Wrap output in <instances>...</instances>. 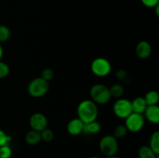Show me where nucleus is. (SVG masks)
Here are the masks:
<instances>
[{
    "mask_svg": "<svg viewBox=\"0 0 159 158\" xmlns=\"http://www.w3.org/2000/svg\"><path fill=\"white\" fill-rule=\"evenodd\" d=\"M78 118L84 123L96 120L99 114L97 105L93 100H83L79 104L77 108Z\"/></svg>",
    "mask_w": 159,
    "mask_h": 158,
    "instance_id": "f257e3e1",
    "label": "nucleus"
},
{
    "mask_svg": "<svg viewBox=\"0 0 159 158\" xmlns=\"http://www.w3.org/2000/svg\"><path fill=\"white\" fill-rule=\"evenodd\" d=\"M90 96L96 104L104 105L110 102L111 95L110 88L103 84H96L90 89Z\"/></svg>",
    "mask_w": 159,
    "mask_h": 158,
    "instance_id": "f03ea898",
    "label": "nucleus"
},
{
    "mask_svg": "<svg viewBox=\"0 0 159 158\" xmlns=\"http://www.w3.org/2000/svg\"><path fill=\"white\" fill-rule=\"evenodd\" d=\"M49 90V82L41 77L33 79L27 86V91L30 96L34 98H40L48 93Z\"/></svg>",
    "mask_w": 159,
    "mask_h": 158,
    "instance_id": "7ed1b4c3",
    "label": "nucleus"
},
{
    "mask_svg": "<svg viewBox=\"0 0 159 158\" xmlns=\"http://www.w3.org/2000/svg\"><path fill=\"white\" fill-rule=\"evenodd\" d=\"M99 149L102 154L106 156H114L119 149L117 139L112 135L103 136L99 141Z\"/></svg>",
    "mask_w": 159,
    "mask_h": 158,
    "instance_id": "20e7f679",
    "label": "nucleus"
},
{
    "mask_svg": "<svg viewBox=\"0 0 159 158\" xmlns=\"http://www.w3.org/2000/svg\"><path fill=\"white\" fill-rule=\"evenodd\" d=\"M111 70V64L104 57H97L91 64L92 72L98 77H106L110 74Z\"/></svg>",
    "mask_w": 159,
    "mask_h": 158,
    "instance_id": "39448f33",
    "label": "nucleus"
},
{
    "mask_svg": "<svg viewBox=\"0 0 159 158\" xmlns=\"http://www.w3.org/2000/svg\"><path fill=\"white\" fill-rule=\"evenodd\" d=\"M113 110L116 117L125 119L127 116L133 112L131 102L128 99L120 98L113 105Z\"/></svg>",
    "mask_w": 159,
    "mask_h": 158,
    "instance_id": "423d86ee",
    "label": "nucleus"
},
{
    "mask_svg": "<svg viewBox=\"0 0 159 158\" xmlns=\"http://www.w3.org/2000/svg\"><path fill=\"white\" fill-rule=\"evenodd\" d=\"M144 125V118L142 114L132 112L125 119V126L128 131L138 133L143 129Z\"/></svg>",
    "mask_w": 159,
    "mask_h": 158,
    "instance_id": "0eeeda50",
    "label": "nucleus"
},
{
    "mask_svg": "<svg viewBox=\"0 0 159 158\" xmlns=\"http://www.w3.org/2000/svg\"><path fill=\"white\" fill-rule=\"evenodd\" d=\"M29 122L31 129L36 131L41 132L48 127V119L43 113H34L30 118Z\"/></svg>",
    "mask_w": 159,
    "mask_h": 158,
    "instance_id": "6e6552de",
    "label": "nucleus"
},
{
    "mask_svg": "<svg viewBox=\"0 0 159 158\" xmlns=\"http://www.w3.org/2000/svg\"><path fill=\"white\" fill-rule=\"evenodd\" d=\"M84 122L79 118H75L68 122L67 125L68 133L71 136H78L83 133Z\"/></svg>",
    "mask_w": 159,
    "mask_h": 158,
    "instance_id": "1a4fd4ad",
    "label": "nucleus"
},
{
    "mask_svg": "<svg viewBox=\"0 0 159 158\" xmlns=\"http://www.w3.org/2000/svg\"><path fill=\"white\" fill-rule=\"evenodd\" d=\"M144 114V117L150 122L154 124L159 123V107L158 105H148Z\"/></svg>",
    "mask_w": 159,
    "mask_h": 158,
    "instance_id": "9d476101",
    "label": "nucleus"
},
{
    "mask_svg": "<svg viewBox=\"0 0 159 158\" xmlns=\"http://www.w3.org/2000/svg\"><path fill=\"white\" fill-rule=\"evenodd\" d=\"M136 54L138 57L146 59L152 54V46L150 43L145 40L140 41L136 46Z\"/></svg>",
    "mask_w": 159,
    "mask_h": 158,
    "instance_id": "9b49d317",
    "label": "nucleus"
},
{
    "mask_svg": "<svg viewBox=\"0 0 159 158\" xmlns=\"http://www.w3.org/2000/svg\"><path fill=\"white\" fill-rule=\"evenodd\" d=\"M131 106L133 112L143 114L148 105L144 97H137L131 102Z\"/></svg>",
    "mask_w": 159,
    "mask_h": 158,
    "instance_id": "f8f14e48",
    "label": "nucleus"
},
{
    "mask_svg": "<svg viewBox=\"0 0 159 158\" xmlns=\"http://www.w3.org/2000/svg\"><path fill=\"white\" fill-rule=\"evenodd\" d=\"M25 140L26 143L29 145L34 146L38 144L41 141V135L40 132L36 131V130L31 129L30 131L28 132L25 136Z\"/></svg>",
    "mask_w": 159,
    "mask_h": 158,
    "instance_id": "ddd939ff",
    "label": "nucleus"
},
{
    "mask_svg": "<svg viewBox=\"0 0 159 158\" xmlns=\"http://www.w3.org/2000/svg\"><path fill=\"white\" fill-rule=\"evenodd\" d=\"M100 130V123L98 122L96 120L84 124L83 133H85V134H96V133H99Z\"/></svg>",
    "mask_w": 159,
    "mask_h": 158,
    "instance_id": "4468645a",
    "label": "nucleus"
},
{
    "mask_svg": "<svg viewBox=\"0 0 159 158\" xmlns=\"http://www.w3.org/2000/svg\"><path fill=\"white\" fill-rule=\"evenodd\" d=\"M147 105H158L159 102V94L156 91H149L144 97Z\"/></svg>",
    "mask_w": 159,
    "mask_h": 158,
    "instance_id": "2eb2a0df",
    "label": "nucleus"
},
{
    "mask_svg": "<svg viewBox=\"0 0 159 158\" xmlns=\"http://www.w3.org/2000/svg\"><path fill=\"white\" fill-rule=\"evenodd\" d=\"M139 158H156L157 155L148 146H142L138 150Z\"/></svg>",
    "mask_w": 159,
    "mask_h": 158,
    "instance_id": "dca6fc26",
    "label": "nucleus"
},
{
    "mask_svg": "<svg viewBox=\"0 0 159 158\" xmlns=\"http://www.w3.org/2000/svg\"><path fill=\"white\" fill-rule=\"evenodd\" d=\"M148 147L157 155H159V132L156 131L152 133L150 138V142H149Z\"/></svg>",
    "mask_w": 159,
    "mask_h": 158,
    "instance_id": "f3484780",
    "label": "nucleus"
},
{
    "mask_svg": "<svg viewBox=\"0 0 159 158\" xmlns=\"http://www.w3.org/2000/svg\"><path fill=\"white\" fill-rule=\"evenodd\" d=\"M110 93L111 98L113 97L120 99V97H122L124 93V86L120 84H115V85H112L111 88H110Z\"/></svg>",
    "mask_w": 159,
    "mask_h": 158,
    "instance_id": "a211bd4d",
    "label": "nucleus"
},
{
    "mask_svg": "<svg viewBox=\"0 0 159 158\" xmlns=\"http://www.w3.org/2000/svg\"><path fill=\"white\" fill-rule=\"evenodd\" d=\"M11 32L9 27L4 25H0V43L6 42L10 38Z\"/></svg>",
    "mask_w": 159,
    "mask_h": 158,
    "instance_id": "6ab92c4d",
    "label": "nucleus"
},
{
    "mask_svg": "<svg viewBox=\"0 0 159 158\" xmlns=\"http://www.w3.org/2000/svg\"><path fill=\"white\" fill-rule=\"evenodd\" d=\"M40 135H41V139H43L45 142H51L54 137V132L51 129H48V127L40 132Z\"/></svg>",
    "mask_w": 159,
    "mask_h": 158,
    "instance_id": "aec40b11",
    "label": "nucleus"
},
{
    "mask_svg": "<svg viewBox=\"0 0 159 158\" xmlns=\"http://www.w3.org/2000/svg\"><path fill=\"white\" fill-rule=\"evenodd\" d=\"M128 129H127V127L125 126V125H120L115 129L114 133H113V136L117 138H123L124 136H127V133H128Z\"/></svg>",
    "mask_w": 159,
    "mask_h": 158,
    "instance_id": "412c9836",
    "label": "nucleus"
},
{
    "mask_svg": "<svg viewBox=\"0 0 159 158\" xmlns=\"http://www.w3.org/2000/svg\"><path fill=\"white\" fill-rule=\"evenodd\" d=\"M54 77V71L51 68H44L40 73V77L49 82Z\"/></svg>",
    "mask_w": 159,
    "mask_h": 158,
    "instance_id": "4be33fe9",
    "label": "nucleus"
},
{
    "mask_svg": "<svg viewBox=\"0 0 159 158\" xmlns=\"http://www.w3.org/2000/svg\"><path fill=\"white\" fill-rule=\"evenodd\" d=\"M11 156L12 150L7 144L0 147V158H10Z\"/></svg>",
    "mask_w": 159,
    "mask_h": 158,
    "instance_id": "5701e85b",
    "label": "nucleus"
},
{
    "mask_svg": "<svg viewBox=\"0 0 159 158\" xmlns=\"http://www.w3.org/2000/svg\"><path fill=\"white\" fill-rule=\"evenodd\" d=\"M9 74V67L5 62L0 60V79L4 78Z\"/></svg>",
    "mask_w": 159,
    "mask_h": 158,
    "instance_id": "b1692460",
    "label": "nucleus"
},
{
    "mask_svg": "<svg viewBox=\"0 0 159 158\" xmlns=\"http://www.w3.org/2000/svg\"><path fill=\"white\" fill-rule=\"evenodd\" d=\"M11 140V136L6 134L2 129H0V147L6 145Z\"/></svg>",
    "mask_w": 159,
    "mask_h": 158,
    "instance_id": "393cba45",
    "label": "nucleus"
},
{
    "mask_svg": "<svg viewBox=\"0 0 159 158\" xmlns=\"http://www.w3.org/2000/svg\"><path fill=\"white\" fill-rule=\"evenodd\" d=\"M144 6L148 8H155L159 3V0H141Z\"/></svg>",
    "mask_w": 159,
    "mask_h": 158,
    "instance_id": "a878e982",
    "label": "nucleus"
},
{
    "mask_svg": "<svg viewBox=\"0 0 159 158\" xmlns=\"http://www.w3.org/2000/svg\"><path fill=\"white\" fill-rule=\"evenodd\" d=\"M116 77L119 79H120V80L125 81L126 80H127L128 75H127V72H126L124 70H120V71H118L117 73H116Z\"/></svg>",
    "mask_w": 159,
    "mask_h": 158,
    "instance_id": "bb28decb",
    "label": "nucleus"
},
{
    "mask_svg": "<svg viewBox=\"0 0 159 158\" xmlns=\"http://www.w3.org/2000/svg\"><path fill=\"white\" fill-rule=\"evenodd\" d=\"M2 56H3V48L2 46L1 43H0V60L2 59Z\"/></svg>",
    "mask_w": 159,
    "mask_h": 158,
    "instance_id": "cd10ccee",
    "label": "nucleus"
},
{
    "mask_svg": "<svg viewBox=\"0 0 159 158\" xmlns=\"http://www.w3.org/2000/svg\"><path fill=\"white\" fill-rule=\"evenodd\" d=\"M155 12H156V15H158H158H159V12H158V9H159V6H158H158H155Z\"/></svg>",
    "mask_w": 159,
    "mask_h": 158,
    "instance_id": "c85d7f7f",
    "label": "nucleus"
},
{
    "mask_svg": "<svg viewBox=\"0 0 159 158\" xmlns=\"http://www.w3.org/2000/svg\"><path fill=\"white\" fill-rule=\"evenodd\" d=\"M105 158H120L119 157V156H116V155H114V156H106Z\"/></svg>",
    "mask_w": 159,
    "mask_h": 158,
    "instance_id": "c756f323",
    "label": "nucleus"
},
{
    "mask_svg": "<svg viewBox=\"0 0 159 158\" xmlns=\"http://www.w3.org/2000/svg\"><path fill=\"white\" fill-rule=\"evenodd\" d=\"M90 158H100V157H99V156H91Z\"/></svg>",
    "mask_w": 159,
    "mask_h": 158,
    "instance_id": "7c9ffc66",
    "label": "nucleus"
}]
</instances>
